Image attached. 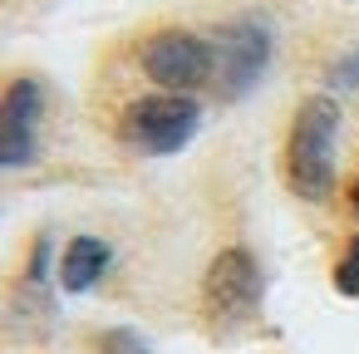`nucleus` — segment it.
<instances>
[{"label":"nucleus","mask_w":359,"mask_h":354,"mask_svg":"<svg viewBox=\"0 0 359 354\" xmlns=\"http://www.w3.org/2000/svg\"><path fill=\"white\" fill-rule=\"evenodd\" d=\"M197 128H202V109L192 94H143L118 118L123 143H133L138 153H153V158L182 153L197 138Z\"/></svg>","instance_id":"7ed1b4c3"},{"label":"nucleus","mask_w":359,"mask_h":354,"mask_svg":"<svg viewBox=\"0 0 359 354\" xmlns=\"http://www.w3.org/2000/svg\"><path fill=\"white\" fill-rule=\"evenodd\" d=\"M114 266V246L104 236H74L55 261V285L65 295H89Z\"/></svg>","instance_id":"0eeeda50"},{"label":"nucleus","mask_w":359,"mask_h":354,"mask_svg":"<svg viewBox=\"0 0 359 354\" xmlns=\"http://www.w3.org/2000/svg\"><path fill=\"white\" fill-rule=\"evenodd\" d=\"M40 118H45V84L20 74L0 89V172L30 168L40 153Z\"/></svg>","instance_id":"423d86ee"},{"label":"nucleus","mask_w":359,"mask_h":354,"mask_svg":"<svg viewBox=\"0 0 359 354\" xmlns=\"http://www.w3.org/2000/svg\"><path fill=\"white\" fill-rule=\"evenodd\" d=\"M334 290H339V295H349V300H359V231L349 236L344 256L334 261Z\"/></svg>","instance_id":"6e6552de"},{"label":"nucleus","mask_w":359,"mask_h":354,"mask_svg":"<svg viewBox=\"0 0 359 354\" xmlns=\"http://www.w3.org/2000/svg\"><path fill=\"white\" fill-rule=\"evenodd\" d=\"M266 300V275L261 261L246 246H226L212 256L207 275H202V320L217 339H236L241 329L256 325Z\"/></svg>","instance_id":"f03ea898"},{"label":"nucleus","mask_w":359,"mask_h":354,"mask_svg":"<svg viewBox=\"0 0 359 354\" xmlns=\"http://www.w3.org/2000/svg\"><path fill=\"white\" fill-rule=\"evenodd\" d=\"M330 89H339V94H354L359 89V50H349V55H339L334 64H330Z\"/></svg>","instance_id":"9d476101"},{"label":"nucleus","mask_w":359,"mask_h":354,"mask_svg":"<svg viewBox=\"0 0 359 354\" xmlns=\"http://www.w3.org/2000/svg\"><path fill=\"white\" fill-rule=\"evenodd\" d=\"M138 64L163 94H197L202 84H212L217 60H212V40H202L192 30H158L143 40Z\"/></svg>","instance_id":"39448f33"},{"label":"nucleus","mask_w":359,"mask_h":354,"mask_svg":"<svg viewBox=\"0 0 359 354\" xmlns=\"http://www.w3.org/2000/svg\"><path fill=\"white\" fill-rule=\"evenodd\" d=\"M99 354H153V349H148V339L138 329L118 325V329H104L99 334Z\"/></svg>","instance_id":"1a4fd4ad"},{"label":"nucleus","mask_w":359,"mask_h":354,"mask_svg":"<svg viewBox=\"0 0 359 354\" xmlns=\"http://www.w3.org/2000/svg\"><path fill=\"white\" fill-rule=\"evenodd\" d=\"M271 50H276V40H271V25H266V20L241 15V20L222 25L217 40H212V60H217V64H212V89H217L226 104L246 99V94L261 84V74H266V64H271Z\"/></svg>","instance_id":"20e7f679"},{"label":"nucleus","mask_w":359,"mask_h":354,"mask_svg":"<svg viewBox=\"0 0 359 354\" xmlns=\"http://www.w3.org/2000/svg\"><path fill=\"white\" fill-rule=\"evenodd\" d=\"M334 148H339V104L330 94H310L285 133V182L300 202L320 207L334 197V177H339Z\"/></svg>","instance_id":"f257e3e1"},{"label":"nucleus","mask_w":359,"mask_h":354,"mask_svg":"<svg viewBox=\"0 0 359 354\" xmlns=\"http://www.w3.org/2000/svg\"><path fill=\"white\" fill-rule=\"evenodd\" d=\"M50 256H55V246H50V236H40L30 261H25V285H45L50 280Z\"/></svg>","instance_id":"9b49d317"}]
</instances>
